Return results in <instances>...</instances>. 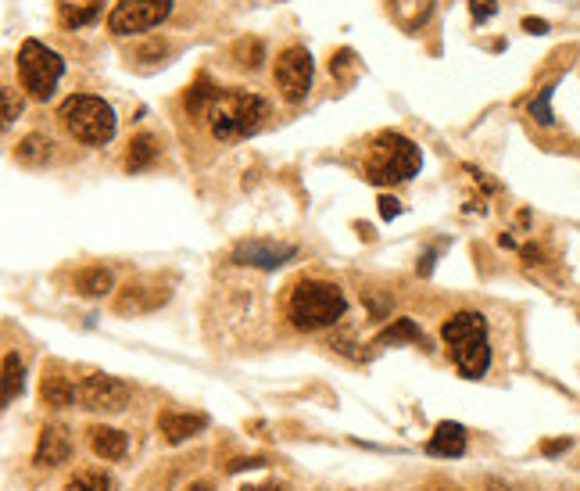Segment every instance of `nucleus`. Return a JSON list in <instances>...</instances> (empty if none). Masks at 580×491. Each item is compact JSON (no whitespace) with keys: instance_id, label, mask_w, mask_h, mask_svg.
I'll return each mask as SVG.
<instances>
[{"instance_id":"f257e3e1","label":"nucleus","mask_w":580,"mask_h":491,"mask_svg":"<svg viewBox=\"0 0 580 491\" xmlns=\"http://www.w3.org/2000/svg\"><path fill=\"white\" fill-rule=\"evenodd\" d=\"M208 130L215 140H244L251 133L262 130V122L269 119V101L248 90H215L212 104H208Z\"/></svg>"},{"instance_id":"f03ea898","label":"nucleus","mask_w":580,"mask_h":491,"mask_svg":"<svg viewBox=\"0 0 580 491\" xmlns=\"http://www.w3.org/2000/svg\"><path fill=\"white\" fill-rule=\"evenodd\" d=\"M348 312V298L337 284H326V280H301L294 291H290L287 316L298 330H323L330 323Z\"/></svg>"},{"instance_id":"7ed1b4c3","label":"nucleus","mask_w":580,"mask_h":491,"mask_svg":"<svg viewBox=\"0 0 580 491\" xmlns=\"http://www.w3.org/2000/svg\"><path fill=\"white\" fill-rule=\"evenodd\" d=\"M444 345L452 348V359L462 377H484L491 366V345H487V323L480 312H455L444 323Z\"/></svg>"},{"instance_id":"20e7f679","label":"nucleus","mask_w":580,"mask_h":491,"mask_svg":"<svg viewBox=\"0 0 580 491\" xmlns=\"http://www.w3.org/2000/svg\"><path fill=\"white\" fill-rule=\"evenodd\" d=\"M58 119L61 126L69 130L72 140L79 144H90V147H101L115 137V112H111V104L101 101L94 94H72L69 101L58 108Z\"/></svg>"},{"instance_id":"39448f33","label":"nucleus","mask_w":580,"mask_h":491,"mask_svg":"<svg viewBox=\"0 0 580 491\" xmlns=\"http://www.w3.org/2000/svg\"><path fill=\"white\" fill-rule=\"evenodd\" d=\"M419 173V147L401 133H380V137L369 144L366 158V180L376 187H387V183H405Z\"/></svg>"},{"instance_id":"423d86ee","label":"nucleus","mask_w":580,"mask_h":491,"mask_svg":"<svg viewBox=\"0 0 580 491\" xmlns=\"http://www.w3.org/2000/svg\"><path fill=\"white\" fill-rule=\"evenodd\" d=\"M61 72H65L61 54H54L51 47H43L40 40H26V44L18 47V79H22V87L36 101H47L54 94Z\"/></svg>"},{"instance_id":"0eeeda50","label":"nucleus","mask_w":580,"mask_h":491,"mask_svg":"<svg viewBox=\"0 0 580 491\" xmlns=\"http://www.w3.org/2000/svg\"><path fill=\"white\" fill-rule=\"evenodd\" d=\"M172 11V0H119L108 15V29L115 36L147 33V29L162 26Z\"/></svg>"},{"instance_id":"6e6552de","label":"nucleus","mask_w":580,"mask_h":491,"mask_svg":"<svg viewBox=\"0 0 580 491\" xmlns=\"http://www.w3.org/2000/svg\"><path fill=\"white\" fill-rule=\"evenodd\" d=\"M273 79H276V90L283 94V101L290 104L305 101L308 90H312V54L305 47H287V51H280L276 54Z\"/></svg>"},{"instance_id":"1a4fd4ad","label":"nucleus","mask_w":580,"mask_h":491,"mask_svg":"<svg viewBox=\"0 0 580 491\" xmlns=\"http://www.w3.org/2000/svg\"><path fill=\"white\" fill-rule=\"evenodd\" d=\"M79 402L90 413H122L129 405V384H122L119 377H108V373H90L79 384Z\"/></svg>"},{"instance_id":"9d476101","label":"nucleus","mask_w":580,"mask_h":491,"mask_svg":"<svg viewBox=\"0 0 580 491\" xmlns=\"http://www.w3.org/2000/svg\"><path fill=\"white\" fill-rule=\"evenodd\" d=\"M298 255L294 244H273V241H244L233 251L237 266H255V269H280L283 262H290Z\"/></svg>"},{"instance_id":"9b49d317","label":"nucleus","mask_w":580,"mask_h":491,"mask_svg":"<svg viewBox=\"0 0 580 491\" xmlns=\"http://www.w3.org/2000/svg\"><path fill=\"white\" fill-rule=\"evenodd\" d=\"M169 302V291L165 287H154V284H144V280H137V284H126L119 291V298H115V309L126 316V312H154L162 309V305Z\"/></svg>"},{"instance_id":"f8f14e48","label":"nucleus","mask_w":580,"mask_h":491,"mask_svg":"<svg viewBox=\"0 0 580 491\" xmlns=\"http://www.w3.org/2000/svg\"><path fill=\"white\" fill-rule=\"evenodd\" d=\"M72 456V438L69 431L61 427V423H51V427H43L40 431V441H36V466H61L69 463Z\"/></svg>"},{"instance_id":"ddd939ff","label":"nucleus","mask_w":580,"mask_h":491,"mask_svg":"<svg viewBox=\"0 0 580 491\" xmlns=\"http://www.w3.org/2000/svg\"><path fill=\"white\" fill-rule=\"evenodd\" d=\"M205 427H208L205 413H176V409H169V413L158 416V431H162V438L169 441V445H180V441L201 434Z\"/></svg>"},{"instance_id":"4468645a","label":"nucleus","mask_w":580,"mask_h":491,"mask_svg":"<svg viewBox=\"0 0 580 491\" xmlns=\"http://www.w3.org/2000/svg\"><path fill=\"white\" fill-rule=\"evenodd\" d=\"M427 448L434 452V456H448V459L462 456V452H466V431L452 420L437 423V431H434V438H430Z\"/></svg>"},{"instance_id":"2eb2a0df","label":"nucleus","mask_w":580,"mask_h":491,"mask_svg":"<svg viewBox=\"0 0 580 491\" xmlns=\"http://www.w3.org/2000/svg\"><path fill=\"white\" fill-rule=\"evenodd\" d=\"M90 448H94L104 463H115V459L126 456L129 438L122 431H115V427H90Z\"/></svg>"},{"instance_id":"dca6fc26","label":"nucleus","mask_w":580,"mask_h":491,"mask_svg":"<svg viewBox=\"0 0 580 491\" xmlns=\"http://www.w3.org/2000/svg\"><path fill=\"white\" fill-rule=\"evenodd\" d=\"M97 15H101V0H61L58 4L61 26H69V29L90 26Z\"/></svg>"},{"instance_id":"f3484780","label":"nucleus","mask_w":580,"mask_h":491,"mask_svg":"<svg viewBox=\"0 0 580 491\" xmlns=\"http://www.w3.org/2000/svg\"><path fill=\"white\" fill-rule=\"evenodd\" d=\"M40 398L51 405V409H65V405H72L79 398V388L72 384L69 377H58V373H51V377H43Z\"/></svg>"},{"instance_id":"a211bd4d","label":"nucleus","mask_w":580,"mask_h":491,"mask_svg":"<svg viewBox=\"0 0 580 491\" xmlns=\"http://www.w3.org/2000/svg\"><path fill=\"white\" fill-rule=\"evenodd\" d=\"M154 158H158V140H154L151 133H140V137L129 140V151H126L129 173H144V169H151Z\"/></svg>"},{"instance_id":"6ab92c4d","label":"nucleus","mask_w":580,"mask_h":491,"mask_svg":"<svg viewBox=\"0 0 580 491\" xmlns=\"http://www.w3.org/2000/svg\"><path fill=\"white\" fill-rule=\"evenodd\" d=\"M76 291L83 294V298H104V294L111 291V273L101 266L83 269V273L76 276Z\"/></svg>"},{"instance_id":"aec40b11","label":"nucleus","mask_w":580,"mask_h":491,"mask_svg":"<svg viewBox=\"0 0 580 491\" xmlns=\"http://www.w3.org/2000/svg\"><path fill=\"white\" fill-rule=\"evenodd\" d=\"M65 491H115V477L104 470H79L76 477H69Z\"/></svg>"},{"instance_id":"412c9836","label":"nucleus","mask_w":580,"mask_h":491,"mask_svg":"<svg viewBox=\"0 0 580 491\" xmlns=\"http://www.w3.org/2000/svg\"><path fill=\"white\" fill-rule=\"evenodd\" d=\"M22 395V359L15 352L4 355V391H0V402L11 405Z\"/></svg>"},{"instance_id":"4be33fe9","label":"nucleus","mask_w":580,"mask_h":491,"mask_svg":"<svg viewBox=\"0 0 580 491\" xmlns=\"http://www.w3.org/2000/svg\"><path fill=\"white\" fill-rule=\"evenodd\" d=\"M398 341H412V345H423V330L412 323V319H398L394 327H387L384 334L376 337V345H398Z\"/></svg>"},{"instance_id":"5701e85b","label":"nucleus","mask_w":580,"mask_h":491,"mask_svg":"<svg viewBox=\"0 0 580 491\" xmlns=\"http://www.w3.org/2000/svg\"><path fill=\"white\" fill-rule=\"evenodd\" d=\"M47 155H51V144H47L40 133H33V137H26L22 144H18V162L36 165V162H43Z\"/></svg>"},{"instance_id":"b1692460","label":"nucleus","mask_w":580,"mask_h":491,"mask_svg":"<svg viewBox=\"0 0 580 491\" xmlns=\"http://www.w3.org/2000/svg\"><path fill=\"white\" fill-rule=\"evenodd\" d=\"M552 94H555V87H545L538 97H534V101H530V119H538L541 126H552V122H555V115H552Z\"/></svg>"},{"instance_id":"393cba45","label":"nucleus","mask_w":580,"mask_h":491,"mask_svg":"<svg viewBox=\"0 0 580 491\" xmlns=\"http://www.w3.org/2000/svg\"><path fill=\"white\" fill-rule=\"evenodd\" d=\"M237 58H240V65L258 69V65H262V58H265V47L258 44V40H240V44H237Z\"/></svg>"},{"instance_id":"a878e982","label":"nucleus","mask_w":580,"mask_h":491,"mask_svg":"<svg viewBox=\"0 0 580 491\" xmlns=\"http://www.w3.org/2000/svg\"><path fill=\"white\" fill-rule=\"evenodd\" d=\"M470 11L477 22H487V18L498 11V0H470Z\"/></svg>"},{"instance_id":"bb28decb","label":"nucleus","mask_w":580,"mask_h":491,"mask_svg":"<svg viewBox=\"0 0 580 491\" xmlns=\"http://www.w3.org/2000/svg\"><path fill=\"white\" fill-rule=\"evenodd\" d=\"M0 94H4V122H11L15 119L18 112H22V101H15V90H0Z\"/></svg>"},{"instance_id":"cd10ccee","label":"nucleus","mask_w":580,"mask_h":491,"mask_svg":"<svg viewBox=\"0 0 580 491\" xmlns=\"http://www.w3.org/2000/svg\"><path fill=\"white\" fill-rule=\"evenodd\" d=\"M380 216H384V219L401 216V201H394V198H380Z\"/></svg>"},{"instance_id":"c85d7f7f","label":"nucleus","mask_w":580,"mask_h":491,"mask_svg":"<svg viewBox=\"0 0 580 491\" xmlns=\"http://www.w3.org/2000/svg\"><path fill=\"white\" fill-rule=\"evenodd\" d=\"M566 448H570V438H559V441H545L541 452H545V456H559V452H566Z\"/></svg>"},{"instance_id":"c756f323","label":"nucleus","mask_w":580,"mask_h":491,"mask_svg":"<svg viewBox=\"0 0 580 491\" xmlns=\"http://www.w3.org/2000/svg\"><path fill=\"white\" fill-rule=\"evenodd\" d=\"M523 29H527V33H545L548 22H541V18H523Z\"/></svg>"},{"instance_id":"7c9ffc66","label":"nucleus","mask_w":580,"mask_h":491,"mask_svg":"<svg viewBox=\"0 0 580 491\" xmlns=\"http://www.w3.org/2000/svg\"><path fill=\"white\" fill-rule=\"evenodd\" d=\"M523 259H527L530 266H534V262L541 259V248H534V244H527V248H523Z\"/></svg>"},{"instance_id":"2f4dec72","label":"nucleus","mask_w":580,"mask_h":491,"mask_svg":"<svg viewBox=\"0 0 580 491\" xmlns=\"http://www.w3.org/2000/svg\"><path fill=\"white\" fill-rule=\"evenodd\" d=\"M244 491H283L280 484H248Z\"/></svg>"},{"instance_id":"473e14b6","label":"nucleus","mask_w":580,"mask_h":491,"mask_svg":"<svg viewBox=\"0 0 580 491\" xmlns=\"http://www.w3.org/2000/svg\"><path fill=\"white\" fill-rule=\"evenodd\" d=\"M187 491H212V488H208V484H190Z\"/></svg>"},{"instance_id":"72a5a7b5","label":"nucleus","mask_w":580,"mask_h":491,"mask_svg":"<svg viewBox=\"0 0 580 491\" xmlns=\"http://www.w3.org/2000/svg\"><path fill=\"white\" fill-rule=\"evenodd\" d=\"M491 491H509V488H502L498 481H491Z\"/></svg>"}]
</instances>
